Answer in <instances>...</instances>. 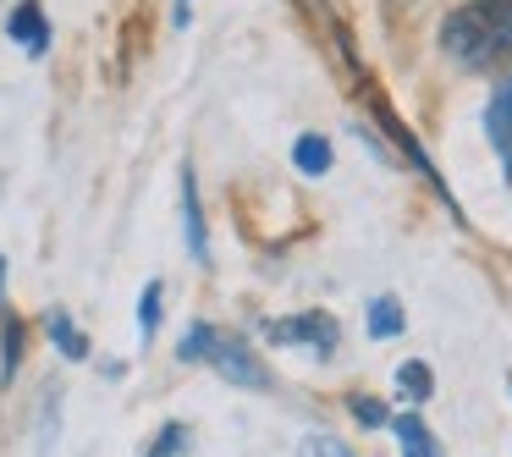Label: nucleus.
Segmentation results:
<instances>
[{
    "instance_id": "nucleus-7",
    "label": "nucleus",
    "mask_w": 512,
    "mask_h": 457,
    "mask_svg": "<svg viewBox=\"0 0 512 457\" xmlns=\"http://www.w3.org/2000/svg\"><path fill=\"white\" fill-rule=\"evenodd\" d=\"M391 435H397L402 457H446L441 441L430 435V424H424L419 413H397V419H391Z\"/></svg>"
},
{
    "instance_id": "nucleus-18",
    "label": "nucleus",
    "mask_w": 512,
    "mask_h": 457,
    "mask_svg": "<svg viewBox=\"0 0 512 457\" xmlns=\"http://www.w3.org/2000/svg\"><path fill=\"white\" fill-rule=\"evenodd\" d=\"M0 292H6V259H0Z\"/></svg>"
},
{
    "instance_id": "nucleus-14",
    "label": "nucleus",
    "mask_w": 512,
    "mask_h": 457,
    "mask_svg": "<svg viewBox=\"0 0 512 457\" xmlns=\"http://www.w3.org/2000/svg\"><path fill=\"white\" fill-rule=\"evenodd\" d=\"M160 298H166L160 281H149V287L138 292V336H144V342H155V331H160Z\"/></svg>"
},
{
    "instance_id": "nucleus-8",
    "label": "nucleus",
    "mask_w": 512,
    "mask_h": 457,
    "mask_svg": "<svg viewBox=\"0 0 512 457\" xmlns=\"http://www.w3.org/2000/svg\"><path fill=\"white\" fill-rule=\"evenodd\" d=\"M45 336L56 342V353H61V358H72V364H83V358L94 353L89 336H83L78 325H72V314H67V309H50V314H45Z\"/></svg>"
},
{
    "instance_id": "nucleus-15",
    "label": "nucleus",
    "mask_w": 512,
    "mask_h": 457,
    "mask_svg": "<svg viewBox=\"0 0 512 457\" xmlns=\"http://www.w3.org/2000/svg\"><path fill=\"white\" fill-rule=\"evenodd\" d=\"M347 413H353L364 430H380V424H391V408H386V402H375V397H364V391H353V397H347Z\"/></svg>"
},
{
    "instance_id": "nucleus-4",
    "label": "nucleus",
    "mask_w": 512,
    "mask_h": 457,
    "mask_svg": "<svg viewBox=\"0 0 512 457\" xmlns=\"http://www.w3.org/2000/svg\"><path fill=\"white\" fill-rule=\"evenodd\" d=\"M6 34H12V45L23 50L28 61H39L50 50V17H45V6H39V0H17L12 17H6Z\"/></svg>"
},
{
    "instance_id": "nucleus-17",
    "label": "nucleus",
    "mask_w": 512,
    "mask_h": 457,
    "mask_svg": "<svg viewBox=\"0 0 512 457\" xmlns=\"http://www.w3.org/2000/svg\"><path fill=\"white\" fill-rule=\"evenodd\" d=\"M188 6L193 0H177V28H188Z\"/></svg>"
},
{
    "instance_id": "nucleus-5",
    "label": "nucleus",
    "mask_w": 512,
    "mask_h": 457,
    "mask_svg": "<svg viewBox=\"0 0 512 457\" xmlns=\"http://www.w3.org/2000/svg\"><path fill=\"white\" fill-rule=\"evenodd\" d=\"M182 237H188V254L193 265H210V232H204V204H199V177H193V166L182 160Z\"/></svg>"
},
{
    "instance_id": "nucleus-12",
    "label": "nucleus",
    "mask_w": 512,
    "mask_h": 457,
    "mask_svg": "<svg viewBox=\"0 0 512 457\" xmlns=\"http://www.w3.org/2000/svg\"><path fill=\"white\" fill-rule=\"evenodd\" d=\"M144 457H193V424H182V419L160 424Z\"/></svg>"
},
{
    "instance_id": "nucleus-9",
    "label": "nucleus",
    "mask_w": 512,
    "mask_h": 457,
    "mask_svg": "<svg viewBox=\"0 0 512 457\" xmlns=\"http://www.w3.org/2000/svg\"><path fill=\"white\" fill-rule=\"evenodd\" d=\"M23 342H28V325L17 320V314H0V386H12V380H17Z\"/></svg>"
},
{
    "instance_id": "nucleus-16",
    "label": "nucleus",
    "mask_w": 512,
    "mask_h": 457,
    "mask_svg": "<svg viewBox=\"0 0 512 457\" xmlns=\"http://www.w3.org/2000/svg\"><path fill=\"white\" fill-rule=\"evenodd\" d=\"M298 457H353V452H347V441H336V435H309V441L298 446Z\"/></svg>"
},
{
    "instance_id": "nucleus-2",
    "label": "nucleus",
    "mask_w": 512,
    "mask_h": 457,
    "mask_svg": "<svg viewBox=\"0 0 512 457\" xmlns=\"http://www.w3.org/2000/svg\"><path fill=\"white\" fill-rule=\"evenodd\" d=\"M199 364H210L221 380H232V386H243V391H270L276 380H270V369H265V358L254 353V347L243 342V336H232V331H204V347H199Z\"/></svg>"
},
{
    "instance_id": "nucleus-1",
    "label": "nucleus",
    "mask_w": 512,
    "mask_h": 457,
    "mask_svg": "<svg viewBox=\"0 0 512 457\" xmlns=\"http://www.w3.org/2000/svg\"><path fill=\"white\" fill-rule=\"evenodd\" d=\"M441 50L463 72H490L512 56V0H468L441 23Z\"/></svg>"
},
{
    "instance_id": "nucleus-11",
    "label": "nucleus",
    "mask_w": 512,
    "mask_h": 457,
    "mask_svg": "<svg viewBox=\"0 0 512 457\" xmlns=\"http://www.w3.org/2000/svg\"><path fill=\"white\" fill-rule=\"evenodd\" d=\"M292 166H298L303 177H325V171H331V144H325L320 133H303L298 144H292Z\"/></svg>"
},
{
    "instance_id": "nucleus-3",
    "label": "nucleus",
    "mask_w": 512,
    "mask_h": 457,
    "mask_svg": "<svg viewBox=\"0 0 512 457\" xmlns=\"http://www.w3.org/2000/svg\"><path fill=\"white\" fill-rule=\"evenodd\" d=\"M265 336L276 347H303V353H314V358H331L336 347H342V325L320 309H303V314H292V320H270Z\"/></svg>"
},
{
    "instance_id": "nucleus-19",
    "label": "nucleus",
    "mask_w": 512,
    "mask_h": 457,
    "mask_svg": "<svg viewBox=\"0 0 512 457\" xmlns=\"http://www.w3.org/2000/svg\"><path fill=\"white\" fill-rule=\"evenodd\" d=\"M507 391H512V375H507Z\"/></svg>"
},
{
    "instance_id": "nucleus-10",
    "label": "nucleus",
    "mask_w": 512,
    "mask_h": 457,
    "mask_svg": "<svg viewBox=\"0 0 512 457\" xmlns=\"http://www.w3.org/2000/svg\"><path fill=\"white\" fill-rule=\"evenodd\" d=\"M397 391H402V402H430L435 397V375H430V364H419V358H402L397 364Z\"/></svg>"
},
{
    "instance_id": "nucleus-13",
    "label": "nucleus",
    "mask_w": 512,
    "mask_h": 457,
    "mask_svg": "<svg viewBox=\"0 0 512 457\" xmlns=\"http://www.w3.org/2000/svg\"><path fill=\"white\" fill-rule=\"evenodd\" d=\"M402 325H408V314H402L397 298H375V303H369V336H375V342L402 336Z\"/></svg>"
},
{
    "instance_id": "nucleus-6",
    "label": "nucleus",
    "mask_w": 512,
    "mask_h": 457,
    "mask_svg": "<svg viewBox=\"0 0 512 457\" xmlns=\"http://www.w3.org/2000/svg\"><path fill=\"white\" fill-rule=\"evenodd\" d=\"M485 138H490V149L501 155L507 182H512V78L501 83V89L490 94V105H485Z\"/></svg>"
}]
</instances>
